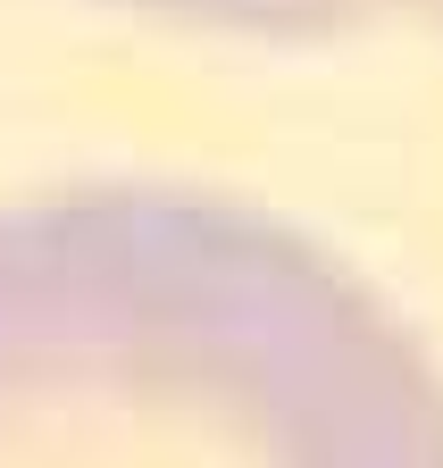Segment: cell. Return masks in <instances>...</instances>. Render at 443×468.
Returning a JSON list of instances; mask_svg holds the SVG:
<instances>
[{"label":"cell","instance_id":"2","mask_svg":"<svg viewBox=\"0 0 443 468\" xmlns=\"http://www.w3.org/2000/svg\"><path fill=\"white\" fill-rule=\"evenodd\" d=\"M151 9H193V17L276 26V34H318V26H368V17H443V0H151Z\"/></svg>","mask_w":443,"mask_h":468},{"label":"cell","instance_id":"1","mask_svg":"<svg viewBox=\"0 0 443 468\" xmlns=\"http://www.w3.org/2000/svg\"><path fill=\"white\" fill-rule=\"evenodd\" d=\"M0 468H443V368L251 201L50 185L0 201Z\"/></svg>","mask_w":443,"mask_h":468}]
</instances>
